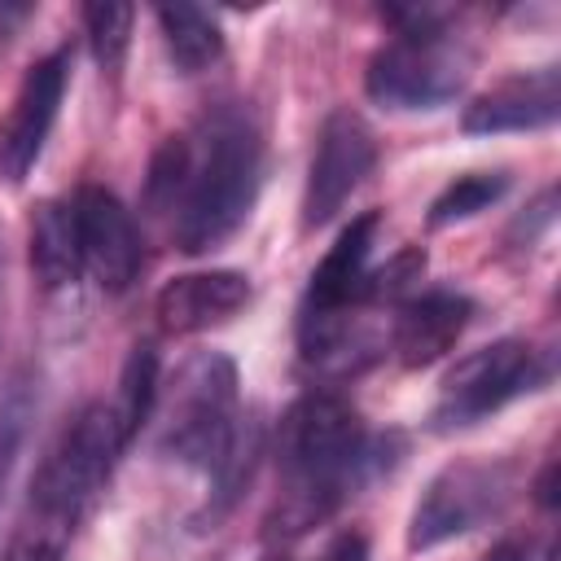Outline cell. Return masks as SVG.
Instances as JSON below:
<instances>
[{
  "label": "cell",
  "mask_w": 561,
  "mask_h": 561,
  "mask_svg": "<svg viewBox=\"0 0 561 561\" xmlns=\"http://www.w3.org/2000/svg\"><path fill=\"white\" fill-rule=\"evenodd\" d=\"M263 184V131L245 105H219L167 136L145 175V206L167 219L184 254L219 250L254 210Z\"/></svg>",
  "instance_id": "obj_1"
},
{
  "label": "cell",
  "mask_w": 561,
  "mask_h": 561,
  "mask_svg": "<svg viewBox=\"0 0 561 561\" xmlns=\"http://www.w3.org/2000/svg\"><path fill=\"white\" fill-rule=\"evenodd\" d=\"M272 456L280 473V495L267 513V535L298 539L324 526L368 482L390 473L403 456V434L368 430L337 390L311 386L285 408Z\"/></svg>",
  "instance_id": "obj_2"
},
{
  "label": "cell",
  "mask_w": 561,
  "mask_h": 561,
  "mask_svg": "<svg viewBox=\"0 0 561 561\" xmlns=\"http://www.w3.org/2000/svg\"><path fill=\"white\" fill-rule=\"evenodd\" d=\"M127 443L131 434L123 430L114 403H88L35 469L22 517L0 548V561H61Z\"/></svg>",
  "instance_id": "obj_3"
},
{
  "label": "cell",
  "mask_w": 561,
  "mask_h": 561,
  "mask_svg": "<svg viewBox=\"0 0 561 561\" xmlns=\"http://www.w3.org/2000/svg\"><path fill=\"white\" fill-rule=\"evenodd\" d=\"M245 416L250 412H241L237 364L224 351H197L175 368L167 386H158L149 412L153 447L158 456L202 469L210 478L237 447Z\"/></svg>",
  "instance_id": "obj_4"
},
{
  "label": "cell",
  "mask_w": 561,
  "mask_h": 561,
  "mask_svg": "<svg viewBox=\"0 0 561 561\" xmlns=\"http://www.w3.org/2000/svg\"><path fill=\"white\" fill-rule=\"evenodd\" d=\"M394 35L368 57L364 92L381 110H438L473 75V48L451 31L447 9H386Z\"/></svg>",
  "instance_id": "obj_5"
},
{
  "label": "cell",
  "mask_w": 561,
  "mask_h": 561,
  "mask_svg": "<svg viewBox=\"0 0 561 561\" xmlns=\"http://www.w3.org/2000/svg\"><path fill=\"white\" fill-rule=\"evenodd\" d=\"M548 381H552V351H543L526 337H500V342L456 359V368H447L438 399L430 408V430H438V434L469 430V425L495 416L500 408H508L513 399L543 390Z\"/></svg>",
  "instance_id": "obj_6"
},
{
  "label": "cell",
  "mask_w": 561,
  "mask_h": 561,
  "mask_svg": "<svg viewBox=\"0 0 561 561\" xmlns=\"http://www.w3.org/2000/svg\"><path fill=\"white\" fill-rule=\"evenodd\" d=\"M517 495V465L513 460H451L443 465L408 522V548L430 552L438 543H451L486 522H495Z\"/></svg>",
  "instance_id": "obj_7"
},
{
  "label": "cell",
  "mask_w": 561,
  "mask_h": 561,
  "mask_svg": "<svg viewBox=\"0 0 561 561\" xmlns=\"http://www.w3.org/2000/svg\"><path fill=\"white\" fill-rule=\"evenodd\" d=\"M377 167V136L355 110H333L320 123L307 193H302V228H324L373 175Z\"/></svg>",
  "instance_id": "obj_8"
},
{
  "label": "cell",
  "mask_w": 561,
  "mask_h": 561,
  "mask_svg": "<svg viewBox=\"0 0 561 561\" xmlns=\"http://www.w3.org/2000/svg\"><path fill=\"white\" fill-rule=\"evenodd\" d=\"M70 83V48H53L39 61H31V70L22 75L9 114L0 118V180L4 184H22L31 175V167L39 162L48 131L57 123L61 96Z\"/></svg>",
  "instance_id": "obj_9"
},
{
  "label": "cell",
  "mask_w": 561,
  "mask_h": 561,
  "mask_svg": "<svg viewBox=\"0 0 561 561\" xmlns=\"http://www.w3.org/2000/svg\"><path fill=\"white\" fill-rule=\"evenodd\" d=\"M70 210H75L83 272L105 294H127L145 267V250H140L131 210L101 184H79L70 197Z\"/></svg>",
  "instance_id": "obj_10"
},
{
  "label": "cell",
  "mask_w": 561,
  "mask_h": 561,
  "mask_svg": "<svg viewBox=\"0 0 561 561\" xmlns=\"http://www.w3.org/2000/svg\"><path fill=\"white\" fill-rule=\"evenodd\" d=\"M469 320H473V298L469 294H460V289H421V294L394 302L386 351L403 368H430L460 342Z\"/></svg>",
  "instance_id": "obj_11"
},
{
  "label": "cell",
  "mask_w": 561,
  "mask_h": 561,
  "mask_svg": "<svg viewBox=\"0 0 561 561\" xmlns=\"http://www.w3.org/2000/svg\"><path fill=\"white\" fill-rule=\"evenodd\" d=\"M561 114V75L557 66L522 70L473 96L460 114L469 136H500V131H539L552 127Z\"/></svg>",
  "instance_id": "obj_12"
},
{
  "label": "cell",
  "mask_w": 561,
  "mask_h": 561,
  "mask_svg": "<svg viewBox=\"0 0 561 561\" xmlns=\"http://www.w3.org/2000/svg\"><path fill=\"white\" fill-rule=\"evenodd\" d=\"M254 285L245 272L232 267H210V272H184L171 276L158 298H153V316L162 324V333H206L224 320H232L245 302H250Z\"/></svg>",
  "instance_id": "obj_13"
},
{
  "label": "cell",
  "mask_w": 561,
  "mask_h": 561,
  "mask_svg": "<svg viewBox=\"0 0 561 561\" xmlns=\"http://www.w3.org/2000/svg\"><path fill=\"white\" fill-rule=\"evenodd\" d=\"M31 272L44 289H66L83 276L79 259V232H75V210L66 202H39L31 215Z\"/></svg>",
  "instance_id": "obj_14"
},
{
  "label": "cell",
  "mask_w": 561,
  "mask_h": 561,
  "mask_svg": "<svg viewBox=\"0 0 561 561\" xmlns=\"http://www.w3.org/2000/svg\"><path fill=\"white\" fill-rule=\"evenodd\" d=\"M158 31H162L167 57L180 75H202L224 57V26L210 9L167 4V9H158Z\"/></svg>",
  "instance_id": "obj_15"
},
{
  "label": "cell",
  "mask_w": 561,
  "mask_h": 561,
  "mask_svg": "<svg viewBox=\"0 0 561 561\" xmlns=\"http://www.w3.org/2000/svg\"><path fill=\"white\" fill-rule=\"evenodd\" d=\"M508 171H469V175H456L434 202H430V228H447V224H460V219H473L482 210H491L504 193H508Z\"/></svg>",
  "instance_id": "obj_16"
},
{
  "label": "cell",
  "mask_w": 561,
  "mask_h": 561,
  "mask_svg": "<svg viewBox=\"0 0 561 561\" xmlns=\"http://www.w3.org/2000/svg\"><path fill=\"white\" fill-rule=\"evenodd\" d=\"M153 399H158V351L149 342L131 346L127 364H123V377H118V390H114V412L123 421V430L136 438L145 425H149V412H153Z\"/></svg>",
  "instance_id": "obj_17"
},
{
  "label": "cell",
  "mask_w": 561,
  "mask_h": 561,
  "mask_svg": "<svg viewBox=\"0 0 561 561\" xmlns=\"http://www.w3.org/2000/svg\"><path fill=\"white\" fill-rule=\"evenodd\" d=\"M83 35L92 44V57L96 66L118 79L123 75V61H127V48H131V22H136V9L131 4H83Z\"/></svg>",
  "instance_id": "obj_18"
},
{
  "label": "cell",
  "mask_w": 561,
  "mask_h": 561,
  "mask_svg": "<svg viewBox=\"0 0 561 561\" xmlns=\"http://www.w3.org/2000/svg\"><path fill=\"white\" fill-rule=\"evenodd\" d=\"M31 416H35V386L26 377H13L9 390L0 394V513H4V495L13 486V469L22 456Z\"/></svg>",
  "instance_id": "obj_19"
},
{
  "label": "cell",
  "mask_w": 561,
  "mask_h": 561,
  "mask_svg": "<svg viewBox=\"0 0 561 561\" xmlns=\"http://www.w3.org/2000/svg\"><path fill=\"white\" fill-rule=\"evenodd\" d=\"M552 202H557V193L552 188H543L539 197H535V206L517 219V228H513V237H522V245H530L548 224H552Z\"/></svg>",
  "instance_id": "obj_20"
},
{
  "label": "cell",
  "mask_w": 561,
  "mask_h": 561,
  "mask_svg": "<svg viewBox=\"0 0 561 561\" xmlns=\"http://www.w3.org/2000/svg\"><path fill=\"white\" fill-rule=\"evenodd\" d=\"M316 561H368V539L359 530H337Z\"/></svg>",
  "instance_id": "obj_21"
},
{
  "label": "cell",
  "mask_w": 561,
  "mask_h": 561,
  "mask_svg": "<svg viewBox=\"0 0 561 561\" xmlns=\"http://www.w3.org/2000/svg\"><path fill=\"white\" fill-rule=\"evenodd\" d=\"M482 561H535V557H530V543H526V539H513V535H508V539H500Z\"/></svg>",
  "instance_id": "obj_22"
},
{
  "label": "cell",
  "mask_w": 561,
  "mask_h": 561,
  "mask_svg": "<svg viewBox=\"0 0 561 561\" xmlns=\"http://www.w3.org/2000/svg\"><path fill=\"white\" fill-rule=\"evenodd\" d=\"M259 561H285V557H276V552H272V557H259Z\"/></svg>",
  "instance_id": "obj_23"
}]
</instances>
